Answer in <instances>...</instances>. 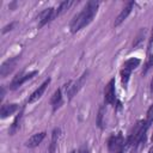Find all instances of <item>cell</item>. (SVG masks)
<instances>
[{
  "label": "cell",
  "mask_w": 153,
  "mask_h": 153,
  "mask_svg": "<svg viewBox=\"0 0 153 153\" xmlns=\"http://www.w3.org/2000/svg\"><path fill=\"white\" fill-rule=\"evenodd\" d=\"M98 6H99V2L98 1H94V0L88 1L86 4V6L82 8V11L72 19L71 26H69L71 27V32L72 33H75L79 30H81L84 26L88 25L92 22L93 17L96 16L97 10H98Z\"/></svg>",
  "instance_id": "obj_1"
},
{
  "label": "cell",
  "mask_w": 153,
  "mask_h": 153,
  "mask_svg": "<svg viewBox=\"0 0 153 153\" xmlns=\"http://www.w3.org/2000/svg\"><path fill=\"white\" fill-rule=\"evenodd\" d=\"M86 75H87V72H85V73L80 76L79 80H76V81H69V82L65 86V87H66V93H67V96H68L69 99L73 98V97L79 92V90H80L81 86L84 85V81H85V79H86Z\"/></svg>",
  "instance_id": "obj_2"
},
{
  "label": "cell",
  "mask_w": 153,
  "mask_h": 153,
  "mask_svg": "<svg viewBox=\"0 0 153 153\" xmlns=\"http://www.w3.org/2000/svg\"><path fill=\"white\" fill-rule=\"evenodd\" d=\"M36 74H37V71H32V72L26 73V74H24V73H19V74L16 75V78L13 79V81H12V84H11V88H12V90L18 88V87L22 86L26 80L31 79V78L35 76Z\"/></svg>",
  "instance_id": "obj_3"
},
{
  "label": "cell",
  "mask_w": 153,
  "mask_h": 153,
  "mask_svg": "<svg viewBox=\"0 0 153 153\" xmlns=\"http://www.w3.org/2000/svg\"><path fill=\"white\" fill-rule=\"evenodd\" d=\"M123 146V136L121 133L116 134V135H111L110 139L108 140V147L110 152H115V151H121Z\"/></svg>",
  "instance_id": "obj_4"
},
{
  "label": "cell",
  "mask_w": 153,
  "mask_h": 153,
  "mask_svg": "<svg viewBox=\"0 0 153 153\" xmlns=\"http://www.w3.org/2000/svg\"><path fill=\"white\" fill-rule=\"evenodd\" d=\"M38 20H39V24H38V27H42L44 26L47 23H49L51 19L55 18V10L53 7H49V8H45L39 14H38Z\"/></svg>",
  "instance_id": "obj_5"
},
{
  "label": "cell",
  "mask_w": 153,
  "mask_h": 153,
  "mask_svg": "<svg viewBox=\"0 0 153 153\" xmlns=\"http://www.w3.org/2000/svg\"><path fill=\"white\" fill-rule=\"evenodd\" d=\"M133 7H134V2L133 1H130V2H128L124 7H123V10L120 12V14L117 16V18L115 19V23H114V25L115 26H118V25H121L126 19H127V17L130 14V12H131V10H133Z\"/></svg>",
  "instance_id": "obj_6"
},
{
  "label": "cell",
  "mask_w": 153,
  "mask_h": 153,
  "mask_svg": "<svg viewBox=\"0 0 153 153\" xmlns=\"http://www.w3.org/2000/svg\"><path fill=\"white\" fill-rule=\"evenodd\" d=\"M104 99L108 104H112L115 102V79H111L104 90Z\"/></svg>",
  "instance_id": "obj_7"
},
{
  "label": "cell",
  "mask_w": 153,
  "mask_h": 153,
  "mask_svg": "<svg viewBox=\"0 0 153 153\" xmlns=\"http://www.w3.org/2000/svg\"><path fill=\"white\" fill-rule=\"evenodd\" d=\"M16 63H17V57H13V59H10V60L5 61L1 65V67H0V74H1V76L5 78L7 74H10L13 71V68L16 67Z\"/></svg>",
  "instance_id": "obj_8"
},
{
  "label": "cell",
  "mask_w": 153,
  "mask_h": 153,
  "mask_svg": "<svg viewBox=\"0 0 153 153\" xmlns=\"http://www.w3.org/2000/svg\"><path fill=\"white\" fill-rule=\"evenodd\" d=\"M45 131H42V133H37V134H33L27 141H26V147H29V148H35V147H37L42 141H43V139L45 137Z\"/></svg>",
  "instance_id": "obj_9"
},
{
  "label": "cell",
  "mask_w": 153,
  "mask_h": 153,
  "mask_svg": "<svg viewBox=\"0 0 153 153\" xmlns=\"http://www.w3.org/2000/svg\"><path fill=\"white\" fill-rule=\"evenodd\" d=\"M49 82H50V79H47L41 86H38V88L29 97V103H33V102H36L38 98H41L42 97V94L44 93V91H45V88H47V86L49 85Z\"/></svg>",
  "instance_id": "obj_10"
},
{
  "label": "cell",
  "mask_w": 153,
  "mask_h": 153,
  "mask_svg": "<svg viewBox=\"0 0 153 153\" xmlns=\"http://www.w3.org/2000/svg\"><path fill=\"white\" fill-rule=\"evenodd\" d=\"M18 109V105L17 104H5L1 106V110H0V115L2 118L7 117L8 115H12L14 111H17Z\"/></svg>",
  "instance_id": "obj_11"
},
{
  "label": "cell",
  "mask_w": 153,
  "mask_h": 153,
  "mask_svg": "<svg viewBox=\"0 0 153 153\" xmlns=\"http://www.w3.org/2000/svg\"><path fill=\"white\" fill-rule=\"evenodd\" d=\"M139 65H140V60L136 59V57H131V59L127 60L123 63V68L127 69V71H129V72H131L133 69H135L136 67H139Z\"/></svg>",
  "instance_id": "obj_12"
},
{
  "label": "cell",
  "mask_w": 153,
  "mask_h": 153,
  "mask_svg": "<svg viewBox=\"0 0 153 153\" xmlns=\"http://www.w3.org/2000/svg\"><path fill=\"white\" fill-rule=\"evenodd\" d=\"M59 135H60V129L59 128H55L54 131H53V135H51V142H50V147H49V153H55Z\"/></svg>",
  "instance_id": "obj_13"
},
{
  "label": "cell",
  "mask_w": 153,
  "mask_h": 153,
  "mask_svg": "<svg viewBox=\"0 0 153 153\" xmlns=\"http://www.w3.org/2000/svg\"><path fill=\"white\" fill-rule=\"evenodd\" d=\"M51 105H53V109L54 110H56V108L61 104V102H62V94H61V90L59 88V90H56L55 91V93L53 94V97H51Z\"/></svg>",
  "instance_id": "obj_14"
},
{
  "label": "cell",
  "mask_w": 153,
  "mask_h": 153,
  "mask_svg": "<svg viewBox=\"0 0 153 153\" xmlns=\"http://www.w3.org/2000/svg\"><path fill=\"white\" fill-rule=\"evenodd\" d=\"M72 5V1L71 0H67V1H62L61 4H60V6L57 7V10H55V17H57V16H60V14H62L66 10H68V7Z\"/></svg>",
  "instance_id": "obj_15"
},
{
  "label": "cell",
  "mask_w": 153,
  "mask_h": 153,
  "mask_svg": "<svg viewBox=\"0 0 153 153\" xmlns=\"http://www.w3.org/2000/svg\"><path fill=\"white\" fill-rule=\"evenodd\" d=\"M104 115H105V106L102 105L98 110V114H97V126L99 128H103V123H104Z\"/></svg>",
  "instance_id": "obj_16"
},
{
  "label": "cell",
  "mask_w": 153,
  "mask_h": 153,
  "mask_svg": "<svg viewBox=\"0 0 153 153\" xmlns=\"http://www.w3.org/2000/svg\"><path fill=\"white\" fill-rule=\"evenodd\" d=\"M130 73H131V72H129V71H127V69H124V68H122V71H121V78H122V82H123L124 86H127V84H128Z\"/></svg>",
  "instance_id": "obj_17"
},
{
  "label": "cell",
  "mask_w": 153,
  "mask_h": 153,
  "mask_svg": "<svg viewBox=\"0 0 153 153\" xmlns=\"http://www.w3.org/2000/svg\"><path fill=\"white\" fill-rule=\"evenodd\" d=\"M20 118H22V114H19V115L14 118V121H13V123H12V126H11V129H10V133H11V134H13V133L18 129V126H19V121H20Z\"/></svg>",
  "instance_id": "obj_18"
},
{
  "label": "cell",
  "mask_w": 153,
  "mask_h": 153,
  "mask_svg": "<svg viewBox=\"0 0 153 153\" xmlns=\"http://www.w3.org/2000/svg\"><path fill=\"white\" fill-rule=\"evenodd\" d=\"M147 121L148 122H153V104L149 106V109H148V111H147Z\"/></svg>",
  "instance_id": "obj_19"
},
{
  "label": "cell",
  "mask_w": 153,
  "mask_h": 153,
  "mask_svg": "<svg viewBox=\"0 0 153 153\" xmlns=\"http://www.w3.org/2000/svg\"><path fill=\"white\" fill-rule=\"evenodd\" d=\"M13 26H14V23H11L10 25H7V26H5V27H4V30H2V32L5 33V32H7L8 30H12V27H13Z\"/></svg>",
  "instance_id": "obj_20"
},
{
  "label": "cell",
  "mask_w": 153,
  "mask_h": 153,
  "mask_svg": "<svg viewBox=\"0 0 153 153\" xmlns=\"http://www.w3.org/2000/svg\"><path fill=\"white\" fill-rule=\"evenodd\" d=\"M152 66H153V55H152V56L149 57V61L147 62V66H146V69H148V68H149V67H152Z\"/></svg>",
  "instance_id": "obj_21"
},
{
  "label": "cell",
  "mask_w": 153,
  "mask_h": 153,
  "mask_svg": "<svg viewBox=\"0 0 153 153\" xmlns=\"http://www.w3.org/2000/svg\"><path fill=\"white\" fill-rule=\"evenodd\" d=\"M153 43V27H152V33H151V38H149V45Z\"/></svg>",
  "instance_id": "obj_22"
},
{
  "label": "cell",
  "mask_w": 153,
  "mask_h": 153,
  "mask_svg": "<svg viewBox=\"0 0 153 153\" xmlns=\"http://www.w3.org/2000/svg\"><path fill=\"white\" fill-rule=\"evenodd\" d=\"M80 153H88V149L84 147V148H81V151H80Z\"/></svg>",
  "instance_id": "obj_23"
},
{
  "label": "cell",
  "mask_w": 153,
  "mask_h": 153,
  "mask_svg": "<svg viewBox=\"0 0 153 153\" xmlns=\"http://www.w3.org/2000/svg\"><path fill=\"white\" fill-rule=\"evenodd\" d=\"M151 93L153 94V78H152V80H151Z\"/></svg>",
  "instance_id": "obj_24"
},
{
  "label": "cell",
  "mask_w": 153,
  "mask_h": 153,
  "mask_svg": "<svg viewBox=\"0 0 153 153\" xmlns=\"http://www.w3.org/2000/svg\"><path fill=\"white\" fill-rule=\"evenodd\" d=\"M148 153H153V146H152V148L149 149V152H148Z\"/></svg>",
  "instance_id": "obj_25"
},
{
  "label": "cell",
  "mask_w": 153,
  "mask_h": 153,
  "mask_svg": "<svg viewBox=\"0 0 153 153\" xmlns=\"http://www.w3.org/2000/svg\"><path fill=\"white\" fill-rule=\"evenodd\" d=\"M118 153H123V149H121V151H118Z\"/></svg>",
  "instance_id": "obj_26"
},
{
  "label": "cell",
  "mask_w": 153,
  "mask_h": 153,
  "mask_svg": "<svg viewBox=\"0 0 153 153\" xmlns=\"http://www.w3.org/2000/svg\"><path fill=\"white\" fill-rule=\"evenodd\" d=\"M151 140H152V141H153V134H152V137H151Z\"/></svg>",
  "instance_id": "obj_27"
},
{
  "label": "cell",
  "mask_w": 153,
  "mask_h": 153,
  "mask_svg": "<svg viewBox=\"0 0 153 153\" xmlns=\"http://www.w3.org/2000/svg\"><path fill=\"white\" fill-rule=\"evenodd\" d=\"M72 153H75V152H72Z\"/></svg>",
  "instance_id": "obj_28"
}]
</instances>
